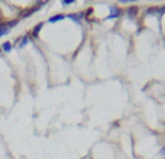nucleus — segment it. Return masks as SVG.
Listing matches in <instances>:
<instances>
[{
  "label": "nucleus",
  "instance_id": "f257e3e1",
  "mask_svg": "<svg viewBox=\"0 0 165 159\" xmlns=\"http://www.w3.org/2000/svg\"><path fill=\"white\" fill-rule=\"evenodd\" d=\"M120 16H122L120 7L116 6V4H112V6H110V13H109L107 19H117V18H120Z\"/></svg>",
  "mask_w": 165,
  "mask_h": 159
},
{
  "label": "nucleus",
  "instance_id": "f03ea898",
  "mask_svg": "<svg viewBox=\"0 0 165 159\" xmlns=\"http://www.w3.org/2000/svg\"><path fill=\"white\" fill-rule=\"evenodd\" d=\"M125 13H126V16L129 19H135L136 16H138V13H139V7L138 6H129L126 10H125Z\"/></svg>",
  "mask_w": 165,
  "mask_h": 159
},
{
  "label": "nucleus",
  "instance_id": "7ed1b4c3",
  "mask_svg": "<svg viewBox=\"0 0 165 159\" xmlns=\"http://www.w3.org/2000/svg\"><path fill=\"white\" fill-rule=\"evenodd\" d=\"M67 18H70L71 20H74V22H77V23H81V20L85 18V13H84V12H80V13H70V15H67Z\"/></svg>",
  "mask_w": 165,
  "mask_h": 159
},
{
  "label": "nucleus",
  "instance_id": "20e7f679",
  "mask_svg": "<svg viewBox=\"0 0 165 159\" xmlns=\"http://www.w3.org/2000/svg\"><path fill=\"white\" fill-rule=\"evenodd\" d=\"M146 15H159V7L158 6H152V7H148L145 10Z\"/></svg>",
  "mask_w": 165,
  "mask_h": 159
},
{
  "label": "nucleus",
  "instance_id": "39448f33",
  "mask_svg": "<svg viewBox=\"0 0 165 159\" xmlns=\"http://www.w3.org/2000/svg\"><path fill=\"white\" fill-rule=\"evenodd\" d=\"M67 15H62V13H60V15H55V16H52V18L48 19V22L50 23H55V22H58V20H62V19H65Z\"/></svg>",
  "mask_w": 165,
  "mask_h": 159
},
{
  "label": "nucleus",
  "instance_id": "423d86ee",
  "mask_svg": "<svg viewBox=\"0 0 165 159\" xmlns=\"http://www.w3.org/2000/svg\"><path fill=\"white\" fill-rule=\"evenodd\" d=\"M29 42V35H25V36H22L20 39H19V43H17V48H23L26 43Z\"/></svg>",
  "mask_w": 165,
  "mask_h": 159
},
{
  "label": "nucleus",
  "instance_id": "0eeeda50",
  "mask_svg": "<svg viewBox=\"0 0 165 159\" xmlns=\"http://www.w3.org/2000/svg\"><path fill=\"white\" fill-rule=\"evenodd\" d=\"M12 48H13V45H12L10 41H6V42H3V45H1V49H3L4 52H10Z\"/></svg>",
  "mask_w": 165,
  "mask_h": 159
},
{
  "label": "nucleus",
  "instance_id": "6e6552de",
  "mask_svg": "<svg viewBox=\"0 0 165 159\" xmlns=\"http://www.w3.org/2000/svg\"><path fill=\"white\" fill-rule=\"evenodd\" d=\"M42 26H44V23L41 22V23H38V25L33 28V31H32V36H33V38H38L39 32H41V29H42Z\"/></svg>",
  "mask_w": 165,
  "mask_h": 159
},
{
  "label": "nucleus",
  "instance_id": "1a4fd4ad",
  "mask_svg": "<svg viewBox=\"0 0 165 159\" xmlns=\"http://www.w3.org/2000/svg\"><path fill=\"white\" fill-rule=\"evenodd\" d=\"M9 31H10V29H9V26H7V22H6V23H1V25H0V38L4 36Z\"/></svg>",
  "mask_w": 165,
  "mask_h": 159
},
{
  "label": "nucleus",
  "instance_id": "9d476101",
  "mask_svg": "<svg viewBox=\"0 0 165 159\" xmlns=\"http://www.w3.org/2000/svg\"><path fill=\"white\" fill-rule=\"evenodd\" d=\"M62 1V6H68V4H72L75 0H61Z\"/></svg>",
  "mask_w": 165,
  "mask_h": 159
},
{
  "label": "nucleus",
  "instance_id": "9b49d317",
  "mask_svg": "<svg viewBox=\"0 0 165 159\" xmlns=\"http://www.w3.org/2000/svg\"><path fill=\"white\" fill-rule=\"evenodd\" d=\"M119 1H120L122 4H125V3H135L136 0H119Z\"/></svg>",
  "mask_w": 165,
  "mask_h": 159
},
{
  "label": "nucleus",
  "instance_id": "f8f14e48",
  "mask_svg": "<svg viewBox=\"0 0 165 159\" xmlns=\"http://www.w3.org/2000/svg\"><path fill=\"white\" fill-rule=\"evenodd\" d=\"M84 13H85V16H87V15H91V13H93V9L90 7V9H87V10H85Z\"/></svg>",
  "mask_w": 165,
  "mask_h": 159
},
{
  "label": "nucleus",
  "instance_id": "ddd939ff",
  "mask_svg": "<svg viewBox=\"0 0 165 159\" xmlns=\"http://www.w3.org/2000/svg\"><path fill=\"white\" fill-rule=\"evenodd\" d=\"M161 153H162V155H164V156H165V148H162V150H161Z\"/></svg>",
  "mask_w": 165,
  "mask_h": 159
}]
</instances>
